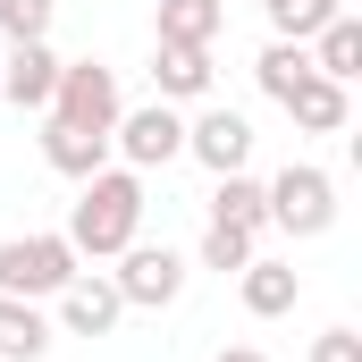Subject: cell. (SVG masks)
Instances as JSON below:
<instances>
[{
	"label": "cell",
	"instance_id": "1",
	"mask_svg": "<svg viewBox=\"0 0 362 362\" xmlns=\"http://www.w3.org/2000/svg\"><path fill=\"white\" fill-rule=\"evenodd\" d=\"M59 236L76 245V262H118L144 236V169H93Z\"/></svg>",
	"mask_w": 362,
	"mask_h": 362
},
{
	"label": "cell",
	"instance_id": "2",
	"mask_svg": "<svg viewBox=\"0 0 362 362\" xmlns=\"http://www.w3.org/2000/svg\"><path fill=\"white\" fill-rule=\"evenodd\" d=\"M262 194H270V228H286V236H329L337 228V177L312 169V160H286L278 177H262Z\"/></svg>",
	"mask_w": 362,
	"mask_h": 362
},
{
	"label": "cell",
	"instance_id": "3",
	"mask_svg": "<svg viewBox=\"0 0 362 362\" xmlns=\"http://www.w3.org/2000/svg\"><path fill=\"white\" fill-rule=\"evenodd\" d=\"M76 270H85V262H76L68 236H8V245H0V295L42 303V295H59Z\"/></svg>",
	"mask_w": 362,
	"mask_h": 362
},
{
	"label": "cell",
	"instance_id": "4",
	"mask_svg": "<svg viewBox=\"0 0 362 362\" xmlns=\"http://www.w3.org/2000/svg\"><path fill=\"white\" fill-rule=\"evenodd\" d=\"M118 68H101V59H59V85H51V110L42 118H68V127H93V135H110L118 127Z\"/></svg>",
	"mask_w": 362,
	"mask_h": 362
},
{
	"label": "cell",
	"instance_id": "5",
	"mask_svg": "<svg viewBox=\"0 0 362 362\" xmlns=\"http://www.w3.org/2000/svg\"><path fill=\"white\" fill-rule=\"evenodd\" d=\"M110 286L127 295V312H169L185 295V253H169V245H127L118 253V270H110Z\"/></svg>",
	"mask_w": 362,
	"mask_h": 362
},
{
	"label": "cell",
	"instance_id": "6",
	"mask_svg": "<svg viewBox=\"0 0 362 362\" xmlns=\"http://www.w3.org/2000/svg\"><path fill=\"white\" fill-rule=\"evenodd\" d=\"M110 152H127V169H169V160L185 152V118L169 110V101H152V110H118Z\"/></svg>",
	"mask_w": 362,
	"mask_h": 362
},
{
	"label": "cell",
	"instance_id": "7",
	"mask_svg": "<svg viewBox=\"0 0 362 362\" xmlns=\"http://www.w3.org/2000/svg\"><path fill=\"white\" fill-rule=\"evenodd\" d=\"M185 152H194L211 177H236V169L253 160V127H245V110H202V118L185 127Z\"/></svg>",
	"mask_w": 362,
	"mask_h": 362
},
{
	"label": "cell",
	"instance_id": "8",
	"mask_svg": "<svg viewBox=\"0 0 362 362\" xmlns=\"http://www.w3.org/2000/svg\"><path fill=\"white\" fill-rule=\"evenodd\" d=\"M118 320H127V295H118L101 270H93V278L76 270L68 286H59V329H68V337H110Z\"/></svg>",
	"mask_w": 362,
	"mask_h": 362
},
{
	"label": "cell",
	"instance_id": "9",
	"mask_svg": "<svg viewBox=\"0 0 362 362\" xmlns=\"http://www.w3.org/2000/svg\"><path fill=\"white\" fill-rule=\"evenodd\" d=\"M51 85H59V51H51V42H8L0 93H8L17 110H51Z\"/></svg>",
	"mask_w": 362,
	"mask_h": 362
},
{
	"label": "cell",
	"instance_id": "10",
	"mask_svg": "<svg viewBox=\"0 0 362 362\" xmlns=\"http://www.w3.org/2000/svg\"><path fill=\"white\" fill-rule=\"evenodd\" d=\"M236 295H245V312H253V320H286V312H295V295H303V278H295V262L253 253V262L236 270Z\"/></svg>",
	"mask_w": 362,
	"mask_h": 362
},
{
	"label": "cell",
	"instance_id": "11",
	"mask_svg": "<svg viewBox=\"0 0 362 362\" xmlns=\"http://www.w3.org/2000/svg\"><path fill=\"white\" fill-rule=\"evenodd\" d=\"M278 110H286L303 135H346V118H354V101H346V85H337V76H303Z\"/></svg>",
	"mask_w": 362,
	"mask_h": 362
},
{
	"label": "cell",
	"instance_id": "12",
	"mask_svg": "<svg viewBox=\"0 0 362 362\" xmlns=\"http://www.w3.org/2000/svg\"><path fill=\"white\" fill-rule=\"evenodd\" d=\"M42 160H51L59 177H76V185H85L93 169H110V135L68 127V118H42Z\"/></svg>",
	"mask_w": 362,
	"mask_h": 362
},
{
	"label": "cell",
	"instance_id": "13",
	"mask_svg": "<svg viewBox=\"0 0 362 362\" xmlns=\"http://www.w3.org/2000/svg\"><path fill=\"white\" fill-rule=\"evenodd\" d=\"M303 51H312V76L354 85V76H362V17H354V8H346V17H329V25H320Z\"/></svg>",
	"mask_w": 362,
	"mask_h": 362
},
{
	"label": "cell",
	"instance_id": "14",
	"mask_svg": "<svg viewBox=\"0 0 362 362\" xmlns=\"http://www.w3.org/2000/svg\"><path fill=\"white\" fill-rule=\"evenodd\" d=\"M152 85H160V101H202V93H211V51L160 42V51H152Z\"/></svg>",
	"mask_w": 362,
	"mask_h": 362
},
{
	"label": "cell",
	"instance_id": "15",
	"mask_svg": "<svg viewBox=\"0 0 362 362\" xmlns=\"http://www.w3.org/2000/svg\"><path fill=\"white\" fill-rule=\"evenodd\" d=\"M160 42H194V51H211L219 34H228V0H160V25H152Z\"/></svg>",
	"mask_w": 362,
	"mask_h": 362
},
{
	"label": "cell",
	"instance_id": "16",
	"mask_svg": "<svg viewBox=\"0 0 362 362\" xmlns=\"http://www.w3.org/2000/svg\"><path fill=\"white\" fill-rule=\"evenodd\" d=\"M42 354H51V320H42V303L0 295V362H42Z\"/></svg>",
	"mask_w": 362,
	"mask_h": 362
},
{
	"label": "cell",
	"instance_id": "17",
	"mask_svg": "<svg viewBox=\"0 0 362 362\" xmlns=\"http://www.w3.org/2000/svg\"><path fill=\"white\" fill-rule=\"evenodd\" d=\"M211 219H228V228L262 236V228H270V194H262V177H253V169L219 177V185H211Z\"/></svg>",
	"mask_w": 362,
	"mask_h": 362
},
{
	"label": "cell",
	"instance_id": "18",
	"mask_svg": "<svg viewBox=\"0 0 362 362\" xmlns=\"http://www.w3.org/2000/svg\"><path fill=\"white\" fill-rule=\"evenodd\" d=\"M262 17H270V34H278V42H312L329 17H346V0H270Z\"/></svg>",
	"mask_w": 362,
	"mask_h": 362
},
{
	"label": "cell",
	"instance_id": "19",
	"mask_svg": "<svg viewBox=\"0 0 362 362\" xmlns=\"http://www.w3.org/2000/svg\"><path fill=\"white\" fill-rule=\"evenodd\" d=\"M253 76H262V93H270V101H286V93L312 76V51H303V42H270V51L253 59Z\"/></svg>",
	"mask_w": 362,
	"mask_h": 362
},
{
	"label": "cell",
	"instance_id": "20",
	"mask_svg": "<svg viewBox=\"0 0 362 362\" xmlns=\"http://www.w3.org/2000/svg\"><path fill=\"white\" fill-rule=\"evenodd\" d=\"M194 262H202V270H245V262H253V236H245V228H228V219H211V228H202V245H194Z\"/></svg>",
	"mask_w": 362,
	"mask_h": 362
},
{
	"label": "cell",
	"instance_id": "21",
	"mask_svg": "<svg viewBox=\"0 0 362 362\" xmlns=\"http://www.w3.org/2000/svg\"><path fill=\"white\" fill-rule=\"evenodd\" d=\"M51 8L59 0H0V34L8 42H51Z\"/></svg>",
	"mask_w": 362,
	"mask_h": 362
},
{
	"label": "cell",
	"instance_id": "22",
	"mask_svg": "<svg viewBox=\"0 0 362 362\" xmlns=\"http://www.w3.org/2000/svg\"><path fill=\"white\" fill-rule=\"evenodd\" d=\"M312 362H362V337L354 329H320L312 337Z\"/></svg>",
	"mask_w": 362,
	"mask_h": 362
},
{
	"label": "cell",
	"instance_id": "23",
	"mask_svg": "<svg viewBox=\"0 0 362 362\" xmlns=\"http://www.w3.org/2000/svg\"><path fill=\"white\" fill-rule=\"evenodd\" d=\"M219 362H270V354H262V346H228Z\"/></svg>",
	"mask_w": 362,
	"mask_h": 362
},
{
	"label": "cell",
	"instance_id": "24",
	"mask_svg": "<svg viewBox=\"0 0 362 362\" xmlns=\"http://www.w3.org/2000/svg\"><path fill=\"white\" fill-rule=\"evenodd\" d=\"M262 8H270V0H262Z\"/></svg>",
	"mask_w": 362,
	"mask_h": 362
}]
</instances>
